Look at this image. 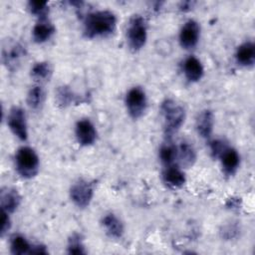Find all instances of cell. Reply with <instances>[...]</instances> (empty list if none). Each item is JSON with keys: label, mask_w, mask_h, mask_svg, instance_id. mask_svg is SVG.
<instances>
[{"label": "cell", "mask_w": 255, "mask_h": 255, "mask_svg": "<svg viewBox=\"0 0 255 255\" xmlns=\"http://www.w3.org/2000/svg\"><path fill=\"white\" fill-rule=\"evenodd\" d=\"M117 26L116 15L109 10L89 13L84 21V35L87 38L105 37L113 34Z\"/></svg>", "instance_id": "obj_1"}, {"label": "cell", "mask_w": 255, "mask_h": 255, "mask_svg": "<svg viewBox=\"0 0 255 255\" xmlns=\"http://www.w3.org/2000/svg\"><path fill=\"white\" fill-rule=\"evenodd\" d=\"M160 110L164 122L165 133L170 136L173 132L178 130L184 123L185 111L183 107L170 99L165 100L161 104Z\"/></svg>", "instance_id": "obj_2"}, {"label": "cell", "mask_w": 255, "mask_h": 255, "mask_svg": "<svg viewBox=\"0 0 255 255\" xmlns=\"http://www.w3.org/2000/svg\"><path fill=\"white\" fill-rule=\"evenodd\" d=\"M39 156L30 146L20 147L15 154V166L17 172L23 178H32L39 171Z\"/></svg>", "instance_id": "obj_3"}, {"label": "cell", "mask_w": 255, "mask_h": 255, "mask_svg": "<svg viewBox=\"0 0 255 255\" xmlns=\"http://www.w3.org/2000/svg\"><path fill=\"white\" fill-rule=\"evenodd\" d=\"M147 29L145 20L140 15H134L128 22L127 30V39L128 47L131 51L140 50L146 42Z\"/></svg>", "instance_id": "obj_4"}, {"label": "cell", "mask_w": 255, "mask_h": 255, "mask_svg": "<svg viewBox=\"0 0 255 255\" xmlns=\"http://www.w3.org/2000/svg\"><path fill=\"white\" fill-rule=\"evenodd\" d=\"M126 106L131 118H140L146 109V96L144 91L140 87L131 88L127 93Z\"/></svg>", "instance_id": "obj_5"}, {"label": "cell", "mask_w": 255, "mask_h": 255, "mask_svg": "<svg viewBox=\"0 0 255 255\" xmlns=\"http://www.w3.org/2000/svg\"><path fill=\"white\" fill-rule=\"evenodd\" d=\"M70 196L76 206L85 208L90 204L94 196V185L88 180L79 179L71 186Z\"/></svg>", "instance_id": "obj_6"}, {"label": "cell", "mask_w": 255, "mask_h": 255, "mask_svg": "<svg viewBox=\"0 0 255 255\" xmlns=\"http://www.w3.org/2000/svg\"><path fill=\"white\" fill-rule=\"evenodd\" d=\"M7 125L11 131L21 140H26L28 137L27 122L25 111L17 106L10 109L7 116Z\"/></svg>", "instance_id": "obj_7"}, {"label": "cell", "mask_w": 255, "mask_h": 255, "mask_svg": "<svg viewBox=\"0 0 255 255\" xmlns=\"http://www.w3.org/2000/svg\"><path fill=\"white\" fill-rule=\"evenodd\" d=\"M200 27L194 20H188L182 26L179 33V43L183 49H193L199 40Z\"/></svg>", "instance_id": "obj_8"}, {"label": "cell", "mask_w": 255, "mask_h": 255, "mask_svg": "<svg viewBox=\"0 0 255 255\" xmlns=\"http://www.w3.org/2000/svg\"><path fill=\"white\" fill-rule=\"evenodd\" d=\"M75 132L78 142L84 146L92 145L97 139V130L92 122L88 119L80 120L76 124Z\"/></svg>", "instance_id": "obj_9"}, {"label": "cell", "mask_w": 255, "mask_h": 255, "mask_svg": "<svg viewBox=\"0 0 255 255\" xmlns=\"http://www.w3.org/2000/svg\"><path fill=\"white\" fill-rule=\"evenodd\" d=\"M214 126V117L211 111L204 110L196 118L195 128L198 134L203 138L211 136Z\"/></svg>", "instance_id": "obj_10"}, {"label": "cell", "mask_w": 255, "mask_h": 255, "mask_svg": "<svg viewBox=\"0 0 255 255\" xmlns=\"http://www.w3.org/2000/svg\"><path fill=\"white\" fill-rule=\"evenodd\" d=\"M162 179L164 183L171 188H179L185 183L184 172L174 164L165 167L162 173Z\"/></svg>", "instance_id": "obj_11"}, {"label": "cell", "mask_w": 255, "mask_h": 255, "mask_svg": "<svg viewBox=\"0 0 255 255\" xmlns=\"http://www.w3.org/2000/svg\"><path fill=\"white\" fill-rule=\"evenodd\" d=\"M183 73L189 82H197L202 78L204 70L196 57L189 56L183 62Z\"/></svg>", "instance_id": "obj_12"}, {"label": "cell", "mask_w": 255, "mask_h": 255, "mask_svg": "<svg viewBox=\"0 0 255 255\" xmlns=\"http://www.w3.org/2000/svg\"><path fill=\"white\" fill-rule=\"evenodd\" d=\"M0 201L1 210H4L8 213H13L20 205L21 196L16 189L6 187L1 190Z\"/></svg>", "instance_id": "obj_13"}, {"label": "cell", "mask_w": 255, "mask_h": 255, "mask_svg": "<svg viewBox=\"0 0 255 255\" xmlns=\"http://www.w3.org/2000/svg\"><path fill=\"white\" fill-rule=\"evenodd\" d=\"M236 62L243 67H251L255 62V45L253 42H245L240 45L235 53Z\"/></svg>", "instance_id": "obj_14"}, {"label": "cell", "mask_w": 255, "mask_h": 255, "mask_svg": "<svg viewBox=\"0 0 255 255\" xmlns=\"http://www.w3.org/2000/svg\"><path fill=\"white\" fill-rule=\"evenodd\" d=\"M55 33L54 25L46 18L40 19L34 26L32 31L33 39L36 43H44L48 41Z\"/></svg>", "instance_id": "obj_15"}, {"label": "cell", "mask_w": 255, "mask_h": 255, "mask_svg": "<svg viewBox=\"0 0 255 255\" xmlns=\"http://www.w3.org/2000/svg\"><path fill=\"white\" fill-rule=\"evenodd\" d=\"M220 160H221V165L222 168L224 170V172L228 175L233 174L236 169L238 168L239 165V161H240V157L239 154L237 152L236 149H234L233 147L228 146L219 156Z\"/></svg>", "instance_id": "obj_16"}, {"label": "cell", "mask_w": 255, "mask_h": 255, "mask_svg": "<svg viewBox=\"0 0 255 255\" xmlns=\"http://www.w3.org/2000/svg\"><path fill=\"white\" fill-rule=\"evenodd\" d=\"M103 226L109 236L113 238H120L124 234V224L122 220L114 213L106 214L102 220Z\"/></svg>", "instance_id": "obj_17"}, {"label": "cell", "mask_w": 255, "mask_h": 255, "mask_svg": "<svg viewBox=\"0 0 255 255\" xmlns=\"http://www.w3.org/2000/svg\"><path fill=\"white\" fill-rule=\"evenodd\" d=\"M182 167L188 168L192 166L196 160V152L194 147L186 141H182L177 148V157Z\"/></svg>", "instance_id": "obj_18"}, {"label": "cell", "mask_w": 255, "mask_h": 255, "mask_svg": "<svg viewBox=\"0 0 255 255\" xmlns=\"http://www.w3.org/2000/svg\"><path fill=\"white\" fill-rule=\"evenodd\" d=\"M25 55V49L19 45V44H14L13 46L8 48L3 49V61L7 65V67L12 68L19 64L20 59Z\"/></svg>", "instance_id": "obj_19"}, {"label": "cell", "mask_w": 255, "mask_h": 255, "mask_svg": "<svg viewBox=\"0 0 255 255\" xmlns=\"http://www.w3.org/2000/svg\"><path fill=\"white\" fill-rule=\"evenodd\" d=\"M51 74L52 69L48 62H38L31 68V77L37 82L48 81Z\"/></svg>", "instance_id": "obj_20"}, {"label": "cell", "mask_w": 255, "mask_h": 255, "mask_svg": "<svg viewBox=\"0 0 255 255\" xmlns=\"http://www.w3.org/2000/svg\"><path fill=\"white\" fill-rule=\"evenodd\" d=\"M45 100L44 90L40 86H35L30 89L27 95V104L32 110H39Z\"/></svg>", "instance_id": "obj_21"}, {"label": "cell", "mask_w": 255, "mask_h": 255, "mask_svg": "<svg viewBox=\"0 0 255 255\" xmlns=\"http://www.w3.org/2000/svg\"><path fill=\"white\" fill-rule=\"evenodd\" d=\"M177 157V147L171 142H165L161 145L159 149V158L161 162L165 165H171Z\"/></svg>", "instance_id": "obj_22"}, {"label": "cell", "mask_w": 255, "mask_h": 255, "mask_svg": "<svg viewBox=\"0 0 255 255\" xmlns=\"http://www.w3.org/2000/svg\"><path fill=\"white\" fill-rule=\"evenodd\" d=\"M32 245L27 241V239L22 235H15L11 238L10 250L12 254L21 255L25 253H30Z\"/></svg>", "instance_id": "obj_23"}, {"label": "cell", "mask_w": 255, "mask_h": 255, "mask_svg": "<svg viewBox=\"0 0 255 255\" xmlns=\"http://www.w3.org/2000/svg\"><path fill=\"white\" fill-rule=\"evenodd\" d=\"M28 8L31 14L37 16L39 20L46 19L49 13V7L46 1H29Z\"/></svg>", "instance_id": "obj_24"}, {"label": "cell", "mask_w": 255, "mask_h": 255, "mask_svg": "<svg viewBox=\"0 0 255 255\" xmlns=\"http://www.w3.org/2000/svg\"><path fill=\"white\" fill-rule=\"evenodd\" d=\"M56 98H57L58 105L62 107H66L70 105L71 102L74 101V95L72 91L67 87H60L57 91Z\"/></svg>", "instance_id": "obj_25"}, {"label": "cell", "mask_w": 255, "mask_h": 255, "mask_svg": "<svg viewBox=\"0 0 255 255\" xmlns=\"http://www.w3.org/2000/svg\"><path fill=\"white\" fill-rule=\"evenodd\" d=\"M68 253H70V254H83V253H86L80 235L74 234L69 239Z\"/></svg>", "instance_id": "obj_26"}, {"label": "cell", "mask_w": 255, "mask_h": 255, "mask_svg": "<svg viewBox=\"0 0 255 255\" xmlns=\"http://www.w3.org/2000/svg\"><path fill=\"white\" fill-rule=\"evenodd\" d=\"M229 145L223 139H214L210 142V150L213 157H219Z\"/></svg>", "instance_id": "obj_27"}, {"label": "cell", "mask_w": 255, "mask_h": 255, "mask_svg": "<svg viewBox=\"0 0 255 255\" xmlns=\"http://www.w3.org/2000/svg\"><path fill=\"white\" fill-rule=\"evenodd\" d=\"M11 227V220L9 217V213L1 210V236H4V234L10 229Z\"/></svg>", "instance_id": "obj_28"}, {"label": "cell", "mask_w": 255, "mask_h": 255, "mask_svg": "<svg viewBox=\"0 0 255 255\" xmlns=\"http://www.w3.org/2000/svg\"><path fill=\"white\" fill-rule=\"evenodd\" d=\"M48 251L46 250V247L43 245H33L31 247L29 254H47Z\"/></svg>", "instance_id": "obj_29"}]
</instances>
